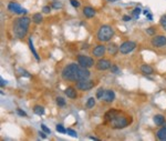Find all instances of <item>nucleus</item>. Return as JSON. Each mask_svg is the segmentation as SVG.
I'll return each mask as SVG.
<instances>
[{
	"label": "nucleus",
	"mask_w": 166,
	"mask_h": 141,
	"mask_svg": "<svg viewBox=\"0 0 166 141\" xmlns=\"http://www.w3.org/2000/svg\"><path fill=\"white\" fill-rule=\"evenodd\" d=\"M113 36H114L113 28L109 25H103L101 26L99 31H97V40L101 42H107L112 39Z\"/></svg>",
	"instance_id": "obj_4"
},
{
	"label": "nucleus",
	"mask_w": 166,
	"mask_h": 141,
	"mask_svg": "<svg viewBox=\"0 0 166 141\" xmlns=\"http://www.w3.org/2000/svg\"><path fill=\"white\" fill-rule=\"evenodd\" d=\"M146 17H147V19H148V20H152V19H153V16H152L150 12H148V14L146 15Z\"/></svg>",
	"instance_id": "obj_38"
},
{
	"label": "nucleus",
	"mask_w": 166,
	"mask_h": 141,
	"mask_svg": "<svg viewBox=\"0 0 166 141\" xmlns=\"http://www.w3.org/2000/svg\"><path fill=\"white\" fill-rule=\"evenodd\" d=\"M106 51V47L103 45H97L93 49V56L94 57H97V58H101V57H103V55L105 53Z\"/></svg>",
	"instance_id": "obj_12"
},
{
	"label": "nucleus",
	"mask_w": 166,
	"mask_h": 141,
	"mask_svg": "<svg viewBox=\"0 0 166 141\" xmlns=\"http://www.w3.org/2000/svg\"><path fill=\"white\" fill-rule=\"evenodd\" d=\"M8 10L13 12V14H17V15H23V14H27V10L23 9L19 4L17 2H10L8 5Z\"/></svg>",
	"instance_id": "obj_8"
},
{
	"label": "nucleus",
	"mask_w": 166,
	"mask_h": 141,
	"mask_svg": "<svg viewBox=\"0 0 166 141\" xmlns=\"http://www.w3.org/2000/svg\"><path fill=\"white\" fill-rule=\"evenodd\" d=\"M33 112H35V115H38V116H42L45 113V108L42 106H35Z\"/></svg>",
	"instance_id": "obj_21"
},
{
	"label": "nucleus",
	"mask_w": 166,
	"mask_h": 141,
	"mask_svg": "<svg viewBox=\"0 0 166 141\" xmlns=\"http://www.w3.org/2000/svg\"><path fill=\"white\" fill-rule=\"evenodd\" d=\"M66 133L68 135H70L71 137H78V133H76V131L72 130V129H66Z\"/></svg>",
	"instance_id": "obj_29"
},
{
	"label": "nucleus",
	"mask_w": 166,
	"mask_h": 141,
	"mask_svg": "<svg viewBox=\"0 0 166 141\" xmlns=\"http://www.w3.org/2000/svg\"><path fill=\"white\" fill-rule=\"evenodd\" d=\"M111 66H112V63H111V61L109 59H100L95 63V67L97 70H107V69L111 68Z\"/></svg>",
	"instance_id": "obj_10"
},
{
	"label": "nucleus",
	"mask_w": 166,
	"mask_h": 141,
	"mask_svg": "<svg viewBox=\"0 0 166 141\" xmlns=\"http://www.w3.org/2000/svg\"><path fill=\"white\" fill-rule=\"evenodd\" d=\"M41 129L45 131V133H48V135H50V133H51V130L48 128V127L45 126V125H41Z\"/></svg>",
	"instance_id": "obj_31"
},
{
	"label": "nucleus",
	"mask_w": 166,
	"mask_h": 141,
	"mask_svg": "<svg viewBox=\"0 0 166 141\" xmlns=\"http://www.w3.org/2000/svg\"><path fill=\"white\" fill-rule=\"evenodd\" d=\"M55 101H57V105H58L59 107H64V106H66V100H64L62 97H58Z\"/></svg>",
	"instance_id": "obj_24"
},
{
	"label": "nucleus",
	"mask_w": 166,
	"mask_h": 141,
	"mask_svg": "<svg viewBox=\"0 0 166 141\" xmlns=\"http://www.w3.org/2000/svg\"><path fill=\"white\" fill-rule=\"evenodd\" d=\"M64 93L70 99H76V97H78V93H76V90L74 87H68L66 90H64Z\"/></svg>",
	"instance_id": "obj_13"
},
{
	"label": "nucleus",
	"mask_w": 166,
	"mask_h": 141,
	"mask_svg": "<svg viewBox=\"0 0 166 141\" xmlns=\"http://www.w3.org/2000/svg\"><path fill=\"white\" fill-rule=\"evenodd\" d=\"M115 99V93H114V91L113 90H105L104 91V95H103V98H102V100L107 102V103H111V102H113Z\"/></svg>",
	"instance_id": "obj_11"
},
{
	"label": "nucleus",
	"mask_w": 166,
	"mask_h": 141,
	"mask_svg": "<svg viewBox=\"0 0 166 141\" xmlns=\"http://www.w3.org/2000/svg\"><path fill=\"white\" fill-rule=\"evenodd\" d=\"M152 45L154 46L155 48H162V47H165L166 46V37L165 36H163V35L153 37V39H152Z\"/></svg>",
	"instance_id": "obj_9"
},
{
	"label": "nucleus",
	"mask_w": 166,
	"mask_h": 141,
	"mask_svg": "<svg viewBox=\"0 0 166 141\" xmlns=\"http://www.w3.org/2000/svg\"><path fill=\"white\" fill-rule=\"evenodd\" d=\"M106 50H107V52H109V55L114 56L120 51V47H119L117 45H115V43H109Z\"/></svg>",
	"instance_id": "obj_14"
},
{
	"label": "nucleus",
	"mask_w": 166,
	"mask_h": 141,
	"mask_svg": "<svg viewBox=\"0 0 166 141\" xmlns=\"http://www.w3.org/2000/svg\"><path fill=\"white\" fill-rule=\"evenodd\" d=\"M29 26H30V18H28V17H25V16H22V17L17 18V19L13 21V25H12L13 35H15L17 38L22 39V38L25 37V35H27L28 29H29Z\"/></svg>",
	"instance_id": "obj_2"
},
{
	"label": "nucleus",
	"mask_w": 166,
	"mask_h": 141,
	"mask_svg": "<svg viewBox=\"0 0 166 141\" xmlns=\"http://www.w3.org/2000/svg\"><path fill=\"white\" fill-rule=\"evenodd\" d=\"M50 11H51L50 6H45V7L42 8V12H43V14H49Z\"/></svg>",
	"instance_id": "obj_32"
},
{
	"label": "nucleus",
	"mask_w": 166,
	"mask_h": 141,
	"mask_svg": "<svg viewBox=\"0 0 166 141\" xmlns=\"http://www.w3.org/2000/svg\"><path fill=\"white\" fill-rule=\"evenodd\" d=\"M153 121H154V123H155L156 126L161 127L164 125L165 118H164V116H162V115H156V116L153 118Z\"/></svg>",
	"instance_id": "obj_17"
},
{
	"label": "nucleus",
	"mask_w": 166,
	"mask_h": 141,
	"mask_svg": "<svg viewBox=\"0 0 166 141\" xmlns=\"http://www.w3.org/2000/svg\"><path fill=\"white\" fill-rule=\"evenodd\" d=\"M57 131L58 132H61V133H66V129L62 125H58L57 126Z\"/></svg>",
	"instance_id": "obj_28"
},
{
	"label": "nucleus",
	"mask_w": 166,
	"mask_h": 141,
	"mask_svg": "<svg viewBox=\"0 0 166 141\" xmlns=\"http://www.w3.org/2000/svg\"><path fill=\"white\" fill-rule=\"evenodd\" d=\"M83 15L85 16L86 18H93L95 16V9L92 7H84L83 9Z\"/></svg>",
	"instance_id": "obj_15"
},
{
	"label": "nucleus",
	"mask_w": 166,
	"mask_h": 141,
	"mask_svg": "<svg viewBox=\"0 0 166 141\" xmlns=\"http://www.w3.org/2000/svg\"><path fill=\"white\" fill-rule=\"evenodd\" d=\"M104 89L103 88H100L99 90L96 91V98L97 99H100V100H102V98H103V95H104Z\"/></svg>",
	"instance_id": "obj_25"
},
{
	"label": "nucleus",
	"mask_w": 166,
	"mask_h": 141,
	"mask_svg": "<svg viewBox=\"0 0 166 141\" xmlns=\"http://www.w3.org/2000/svg\"><path fill=\"white\" fill-rule=\"evenodd\" d=\"M109 2H115V1H117V0H107Z\"/></svg>",
	"instance_id": "obj_41"
},
{
	"label": "nucleus",
	"mask_w": 166,
	"mask_h": 141,
	"mask_svg": "<svg viewBox=\"0 0 166 141\" xmlns=\"http://www.w3.org/2000/svg\"><path fill=\"white\" fill-rule=\"evenodd\" d=\"M39 135H40V136L42 137V138H43V139H45V138H47V135H45V131H43V132H40V133H39Z\"/></svg>",
	"instance_id": "obj_39"
},
{
	"label": "nucleus",
	"mask_w": 166,
	"mask_h": 141,
	"mask_svg": "<svg viewBox=\"0 0 166 141\" xmlns=\"http://www.w3.org/2000/svg\"><path fill=\"white\" fill-rule=\"evenodd\" d=\"M140 14H141V9L140 8H135L133 12H132V17L134 18V19H138L140 18Z\"/></svg>",
	"instance_id": "obj_23"
},
{
	"label": "nucleus",
	"mask_w": 166,
	"mask_h": 141,
	"mask_svg": "<svg viewBox=\"0 0 166 141\" xmlns=\"http://www.w3.org/2000/svg\"><path fill=\"white\" fill-rule=\"evenodd\" d=\"M94 86H95V82L93 80H89V78L76 82V89H79L81 91H89Z\"/></svg>",
	"instance_id": "obj_5"
},
{
	"label": "nucleus",
	"mask_w": 166,
	"mask_h": 141,
	"mask_svg": "<svg viewBox=\"0 0 166 141\" xmlns=\"http://www.w3.org/2000/svg\"><path fill=\"white\" fill-rule=\"evenodd\" d=\"M91 140H97V138H95V137H90Z\"/></svg>",
	"instance_id": "obj_40"
},
{
	"label": "nucleus",
	"mask_w": 166,
	"mask_h": 141,
	"mask_svg": "<svg viewBox=\"0 0 166 141\" xmlns=\"http://www.w3.org/2000/svg\"><path fill=\"white\" fill-rule=\"evenodd\" d=\"M160 24H161V26L164 28L166 30V15L164 16H162V18H161V20H160Z\"/></svg>",
	"instance_id": "obj_27"
},
{
	"label": "nucleus",
	"mask_w": 166,
	"mask_h": 141,
	"mask_svg": "<svg viewBox=\"0 0 166 141\" xmlns=\"http://www.w3.org/2000/svg\"><path fill=\"white\" fill-rule=\"evenodd\" d=\"M94 106H95V98L91 97V98H89L88 101H86V108H88V109H91V108H93Z\"/></svg>",
	"instance_id": "obj_22"
},
{
	"label": "nucleus",
	"mask_w": 166,
	"mask_h": 141,
	"mask_svg": "<svg viewBox=\"0 0 166 141\" xmlns=\"http://www.w3.org/2000/svg\"><path fill=\"white\" fill-rule=\"evenodd\" d=\"M105 119L110 121L111 126L114 129H123L129 126L127 119L124 116L120 115V112H117L116 110H110L109 112H106Z\"/></svg>",
	"instance_id": "obj_3"
},
{
	"label": "nucleus",
	"mask_w": 166,
	"mask_h": 141,
	"mask_svg": "<svg viewBox=\"0 0 166 141\" xmlns=\"http://www.w3.org/2000/svg\"><path fill=\"white\" fill-rule=\"evenodd\" d=\"M146 33L150 36H155V28H153V27L148 28V29L146 30Z\"/></svg>",
	"instance_id": "obj_30"
},
{
	"label": "nucleus",
	"mask_w": 166,
	"mask_h": 141,
	"mask_svg": "<svg viewBox=\"0 0 166 141\" xmlns=\"http://www.w3.org/2000/svg\"><path fill=\"white\" fill-rule=\"evenodd\" d=\"M136 43L134 41H124L121 46H120V52L122 55H127L130 53L131 51H133L135 49Z\"/></svg>",
	"instance_id": "obj_7"
},
{
	"label": "nucleus",
	"mask_w": 166,
	"mask_h": 141,
	"mask_svg": "<svg viewBox=\"0 0 166 141\" xmlns=\"http://www.w3.org/2000/svg\"><path fill=\"white\" fill-rule=\"evenodd\" d=\"M111 72H113V73H120V69H119V67L115 65H112L110 68Z\"/></svg>",
	"instance_id": "obj_26"
},
{
	"label": "nucleus",
	"mask_w": 166,
	"mask_h": 141,
	"mask_svg": "<svg viewBox=\"0 0 166 141\" xmlns=\"http://www.w3.org/2000/svg\"><path fill=\"white\" fill-rule=\"evenodd\" d=\"M62 6H61V4H59V2H53V8H61Z\"/></svg>",
	"instance_id": "obj_36"
},
{
	"label": "nucleus",
	"mask_w": 166,
	"mask_h": 141,
	"mask_svg": "<svg viewBox=\"0 0 166 141\" xmlns=\"http://www.w3.org/2000/svg\"><path fill=\"white\" fill-rule=\"evenodd\" d=\"M17 113L21 117H27V113L23 110H21V109H17Z\"/></svg>",
	"instance_id": "obj_34"
},
{
	"label": "nucleus",
	"mask_w": 166,
	"mask_h": 141,
	"mask_svg": "<svg viewBox=\"0 0 166 141\" xmlns=\"http://www.w3.org/2000/svg\"><path fill=\"white\" fill-rule=\"evenodd\" d=\"M156 136L157 138L162 141H166V127H163L160 130L156 132Z\"/></svg>",
	"instance_id": "obj_18"
},
{
	"label": "nucleus",
	"mask_w": 166,
	"mask_h": 141,
	"mask_svg": "<svg viewBox=\"0 0 166 141\" xmlns=\"http://www.w3.org/2000/svg\"><path fill=\"white\" fill-rule=\"evenodd\" d=\"M0 81H1V82H0V86H1V87H4V86H6V85H7V81H6L4 78H0Z\"/></svg>",
	"instance_id": "obj_35"
},
{
	"label": "nucleus",
	"mask_w": 166,
	"mask_h": 141,
	"mask_svg": "<svg viewBox=\"0 0 166 141\" xmlns=\"http://www.w3.org/2000/svg\"><path fill=\"white\" fill-rule=\"evenodd\" d=\"M78 63L82 67H84V68H91V67H93V65L95 63L94 60H93V58H91V57H88V56H84V55H80L78 56Z\"/></svg>",
	"instance_id": "obj_6"
},
{
	"label": "nucleus",
	"mask_w": 166,
	"mask_h": 141,
	"mask_svg": "<svg viewBox=\"0 0 166 141\" xmlns=\"http://www.w3.org/2000/svg\"><path fill=\"white\" fill-rule=\"evenodd\" d=\"M70 2H71V5L73 6L74 8H78V7L80 6V4H79V1H78V0H70Z\"/></svg>",
	"instance_id": "obj_33"
},
{
	"label": "nucleus",
	"mask_w": 166,
	"mask_h": 141,
	"mask_svg": "<svg viewBox=\"0 0 166 141\" xmlns=\"http://www.w3.org/2000/svg\"><path fill=\"white\" fill-rule=\"evenodd\" d=\"M61 77L66 81L78 82L83 79H88L90 77V71L88 70V68H84L79 63H70L62 69Z\"/></svg>",
	"instance_id": "obj_1"
},
{
	"label": "nucleus",
	"mask_w": 166,
	"mask_h": 141,
	"mask_svg": "<svg viewBox=\"0 0 166 141\" xmlns=\"http://www.w3.org/2000/svg\"><path fill=\"white\" fill-rule=\"evenodd\" d=\"M29 48H30V50L32 51V53H33V56H35V58L37 59L38 61H40V58H39V56H38V53H37V51H35V47H33V42H32V39H29Z\"/></svg>",
	"instance_id": "obj_20"
},
{
	"label": "nucleus",
	"mask_w": 166,
	"mask_h": 141,
	"mask_svg": "<svg viewBox=\"0 0 166 141\" xmlns=\"http://www.w3.org/2000/svg\"><path fill=\"white\" fill-rule=\"evenodd\" d=\"M43 20V18H42V15L41 14H35V15L32 16V21L35 22V25H40L41 22Z\"/></svg>",
	"instance_id": "obj_19"
},
{
	"label": "nucleus",
	"mask_w": 166,
	"mask_h": 141,
	"mask_svg": "<svg viewBox=\"0 0 166 141\" xmlns=\"http://www.w3.org/2000/svg\"><path fill=\"white\" fill-rule=\"evenodd\" d=\"M141 72L143 73V75H146V76H148V75H152V73L154 72V69L152 68L151 66L143 65L141 67Z\"/></svg>",
	"instance_id": "obj_16"
},
{
	"label": "nucleus",
	"mask_w": 166,
	"mask_h": 141,
	"mask_svg": "<svg viewBox=\"0 0 166 141\" xmlns=\"http://www.w3.org/2000/svg\"><path fill=\"white\" fill-rule=\"evenodd\" d=\"M123 20H124V21H130V20H131V17H130V16H123Z\"/></svg>",
	"instance_id": "obj_37"
}]
</instances>
